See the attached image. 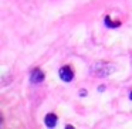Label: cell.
<instances>
[{"mask_svg":"<svg viewBox=\"0 0 132 129\" xmlns=\"http://www.w3.org/2000/svg\"><path fill=\"white\" fill-rule=\"evenodd\" d=\"M115 71V65L111 63H105V61H100V63H95L91 67V72L97 77H106V75L112 74Z\"/></svg>","mask_w":132,"mask_h":129,"instance_id":"obj_1","label":"cell"},{"mask_svg":"<svg viewBox=\"0 0 132 129\" xmlns=\"http://www.w3.org/2000/svg\"><path fill=\"white\" fill-rule=\"evenodd\" d=\"M58 74H60L61 80L65 81V82H70V81H72V78H74V71H72V68L70 65L61 67V70L58 71Z\"/></svg>","mask_w":132,"mask_h":129,"instance_id":"obj_2","label":"cell"},{"mask_svg":"<svg viewBox=\"0 0 132 129\" xmlns=\"http://www.w3.org/2000/svg\"><path fill=\"white\" fill-rule=\"evenodd\" d=\"M30 81L33 84H38L41 81H44V72L40 68H34L31 71V75H30Z\"/></svg>","mask_w":132,"mask_h":129,"instance_id":"obj_3","label":"cell"},{"mask_svg":"<svg viewBox=\"0 0 132 129\" xmlns=\"http://www.w3.org/2000/svg\"><path fill=\"white\" fill-rule=\"evenodd\" d=\"M58 118L55 114H48L46 115V119H44V122H46V126H48V128H54L55 123H57Z\"/></svg>","mask_w":132,"mask_h":129,"instance_id":"obj_4","label":"cell"},{"mask_svg":"<svg viewBox=\"0 0 132 129\" xmlns=\"http://www.w3.org/2000/svg\"><path fill=\"white\" fill-rule=\"evenodd\" d=\"M105 24H106L108 27H119V26H121L119 21H111L109 16H106V17H105Z\"/></svg>","mask_w":132,"mask_h":129,"instance_id":"obj_5","label":"cell"},{"mask_svg":"<svg viewBox=\"0 0 132 129\" xmlns=\"http://www.w3.org/2000/svg\"><path fill=\"white\" fill-rule=\"evenodd\" d=\"M104 89H105V87H104V85H100V87H98V91H100V92H102Z\"/></svg>","mask_w":132,"mask_h":129,"instance_id":"obj_6","label":"cell"},{"mask_svg":"<svg viewBox=\"0 0 132 129\" xmlns=\"http://www.w3.org/2000/svg\"><path fill=\"white\" fill-rule=\"evenodd\" d=\"M81 95H82V97H85V95H87V91H85V89H81Z\"/></svg>","mask_w":132,"mask_h":129,"instance_id":"obj_7","label":"cell"},{"mask_svg":"<svg viewBox=\"0 0 132 129\" xmlns=\"http://www.w3.org/2000/svg\"><path fill=\"white\" fill-rule=\"evenodd\" d=\"M129 99L132 101V92H131V94H129Z\"/></svg>","mask_w":132,"mask_h":129,"instance_id":"obj_8","label":"cell"}]
</instances>
